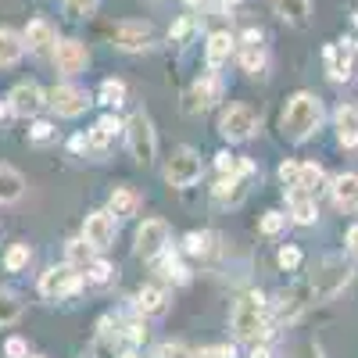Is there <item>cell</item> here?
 Wrapping results in <instances>:
<instances>
[{
  "label": "cell",
  "instance_id": "4",
  "mask_svg": "<svg viewBox=\"0 0 358 358\" xmlns=\"http://www.w3.org/2000/svg\"><path fill=\"white\" fill-rule=\"evenodd\" d=\"M83 283H86V276L79 273V268L62 262V265H50L47 273L40 276V294L47 297V301H65V297L83 290Z\"/></svg>",
  "mask_w": 358,
  "mask_h": 358
},
{
  "label": "cell",
  "instance_id": "39",
  "mask_svg": "<svg viewBox=\"0 0 358 358\" xmlns=\"http://www.w3.org/2000/svg\"><path fill=\"white\" fill-rule=\"evenodd\" d=\"M101 0H62V8L69 18H86V15H94L97 11Z\"/></svg>",
  "mask_w": 358,
  "mask_h": 358
},
{
  "label": "cell",
  "instance_id": "28",
  "mask_svg": "<svg viewBox=\"0 0 358 358\" xmlns=\"http://www.w3.org/2000/svg\"><path fill=\"white\" fill-rule=\"evenodd\" d=\"M133 308H136L140 315H162V312L169 308V294H165L162 287H143V290L136 294Z\"/></svg>",
  "mask_w": 358,
  "mask_h": 358
},
{
  "label": "cell",
  "instance_id": "14",
  "mask_svg": "<svg viewBox=\"0 0 358 358\" xmlns=\"http://www.w3.org/2000/svg\"><path fill=\"white\" fill-rule=\"evenodd\" d=\"M115 47L126 54H140L155 47V25L151 22H118L115 25Z\"/></svg>",
  "mask_w": 358,
  "mask_h": 358
},
{
  "label": "cell",
  "instance_id": "30",
  "mask_svg": "<svg viewBox=\"0 0 358 358\" xmlns=\"http://www.w3.org/2000/svg\"><path fill=\"white\" fill-rule=\"evenodd\" d=\"M297 187L308 190L312 197H319L326 190V172L319 162H301V176H297Z\"/></svg>",
  "mask_w": 358,
  "mask_h": 358
},
{
  "label": "cell",
  "instance_id": "24",
  "mask_svg": "<svg viewBox=\"0 0 358 358\" xmlns=\"http://www.w3.org/2000/svg\"><path fill=\"white\" fill-rule=\"evenodd\" d=\"M233 43H236V40H233L229 33H212V36H208V43H204L208 69H219V65H226V62H229V54L236 50Z\"/></svg>",
  "mask_w": 358,
  "mask_h": 358
},
{
  "label": "cell",
  "instance_id": "20",
  "mask_svg": "<svg viewBox=\"0 0 358 358\" xmlns=\"http://www.w3.org/2000/svg\"><path fill=\"white\" fill-rule=\"evenodd\" d=\"M22 40H25V50L40 54V50H50V47L57 43V33H54V25H50L47 18H33V22L25 25Z\"/></svg>",
  "mask_w": 358,
  "mask_h": 358
},
{
  "label": "cell",
  "instance_id": "38",
  "mask_svg": "<svg viewBox=\"0 0 358 358\" xmlns=\"http://www.w3.org/2000/svg\"><path fill=\"white\" fill-rule=\"evenodd\" d=\"M151 358H194V351L183 344V341H165V344H158L155 348V355Z\"/></svg>",
  "mask_w": 358,
  "mask_h": 358
},
{
  "label": "cell",
  "instance_id": "45",
  "mask_svg": "<svg viewBox=\"0 0 358 358\" xmlns=\"http://www.w3.org/2000/svg\"><path fill=\"white\" fill-rule=\"evenodd\" d=\"M297 176H301V162H283L280 165V179H283V187H297Z\"/></svg>",
  "mask_w": 358,
  "mask_h": 358
},
{
  "label": "cell",
  "instance_id": "49",
  "mask_svg": "<svg viewBox=\"0 0 358 358\" xmlns=\"http://www.w3.org/2000/svg\"><path fill=\"white\" fill-rule=\"evenodd\" d=\"M69 151H72V155H83V151H90V140H86L83 133H76V136L69 140Z\"/></svg>",
  "mask_w": 358,
  "mask_h": 358
},
{
  "label": "cell",
  "instance_id": "48",
  "mask_svg": "<svg viewBox=\"0 0 358 358\" xmlns=\"http://www.w3.org/2000/svg\"><path fill=\"white\" fill-rule=\"evenodd\" d=\"M129 344H143L147 341V326H140V322H133V326H126V334H122Z\"/></svg>",
  "mask_w": 358,
  "mask_h": 358
},
{
  "label": "cell",
  "instance_id": "43",
  "mask_svg": "<svg viewBox=\"0 0 358 358\" xmlns=\"http://www.w3.org/2000/svg\"><path fill=\"white\" fill-rule=\"evenodd\" d=\"M194 358H236V348H233V344H215V348H201V351H194Z\"/></svg>",
  "mask_w": 358,
  "mask_h": 358
},
{
  "label": "cell",
  "instance_id": "35",
  "mask_svg": "<svg viewBox=\"0 0 358 358\" xmlns=\"http://www.w3.org/2000/svg\"><path fill=\"white\" fill-rule=\"evenodd\" d=\"M83 276H86V283H97V287H104V283H111L115 280V265L111 262H104V258H94L86 268H83Z\"/></svg>",
  "mask_w": 358,
  "mask_h": 358
},
{
  "label": "cell",
  "instance_id": "26",
  "mask_svg": "<svg viewBox=\"0 0 358 358\" xmlns=\"http://www.w3.org/2000/svg\"><path fill=\"white\" fill-rule=\"evenodd\" d=\"M25 54V40L22 33H15V29H0V69H11L22 62Z\"/></svg>",
  "mask_w": 358,
  "mask_h": 358
},
{
  "label": "cell",
  "instance_id": "27",
  "mask_svg": "<svg viewBox=\"0 0 358 358\" xmlns=\"http://www.w3.org/2000/svg\"><path fill=\"white\" fill-rule=\"evenodd\" d=\"M25 194V176L11 165H0V204H15Z\"/></svg>",
  "mask_w": 358,
  "mask_h": 358
},
{
  "label": "cell",
  "instance_id": "40",
  "mask_svg": "<svg viewBox=\"0 0 358 358\" xmlns=\"http://www.w3.org/2000/svg\"><path fill=\"white\" fill-rule=\"evenodd\" d=\"M283 226H287V212H265L258 229H262L265 236H276V233H283Z\"/></svg>",
  "mask_w": 358,
  "mask_h": 358
},
{
  "label": "cell",
  "instance_id": "9",
  "mask_svg": "<svg viewBox=\"0 0 358 358\" xmlns=\"http://www.w3.org/2000/svg\"><path fill=\"white\" fill-rule=\"evenodd\" d=\"M308 305H315V294L308 280H297L287 290H280V297L273 301V322H294Z\"/></svg>",
  "mask_w": 358,
  "mask_h": 358
},
{
  "label": "cell",
  "instance_id": "23",
  "mask_svg": "<svg viewBox=\"0 0 358 358\" xmlns=\"http://www.w3.org/2000/svg\"><path fill=\"white\" fill-rule=\"evenodd\" d=\"M334 126H337V140L344 147H358V108L355 104H341L337 108Z\"/></svg>",
  "mask_w": 358,
  "mask_h": 358
},
{
  "label": "cell",
  "instance_id": "5",
  "mask_svg": "<svg viewBox=\"0 0 358 358\" xmlns=\"http://www.w3.org/2000/svg\"><path fill=\"white\" fill-rule=\"evenodd\" d=\"M308 283H312V294H315V305L319 301H330V297H337L351 283V268L344 262H337V258H326L315 273L308 276Z\"/></svg>",
  "mask_w": 358,
  "mask_h": 358
},
{
  "label": "cell",
  "instance_id": "31",
  "mask_svg": "<svg viewBox=\"0 0 358 358\" xmlns=\"http://www.w3.org/2000/svg\"><path fill=\"white\" fill-rule=\"evenodd\" d=\"M183 251L190 255V258H204V255H212L215 251V233H187L183 236Z\"/></svg>",
  "mask_w": 358,
  "mask_h": 358
},
{
  "label": "cell",
  "instance_id": "46",
  "mask_svg": "<svg viewBox=\"0 0 358 358\" xmlns=\"http://www.w3.org/2000/svg\"><path fill=\"white\" fill-rule=\"evenodd\" d=\"M236 162H241V155H229V151H219L215 155V169L222 176H236Z\"/></svg>",
  "mask_w": 358,
  "mask_h": 358
},
{
  "label": "cell",
  "instance_id": "21",
  "mask_svg": "<svg viewBox=\"0 0 358 358\" xmlns=\"http://www.w3.org/2000/svg\"><path fill=\"white\" fill-rule=\"evenodd\" d=\"M273 11L290 25V29H305L312 15V0H273Z\"/></svg>",
  "mask_w": 358,
  "mask_h": 358
},
{
  "label": "cell",
  "instance_id": "32",
  "mask_svg": "<svg viewBox=\"0 0 358 358\" xmlns=\"http://www.w3.org/2000/svg\"><path fill=\"white\" fill-rule=\"evenodd\" d=\"M29 262H33V248H29L25 241H18V244H11L4 251V268L8 273H22V268H29Z\"/></svg>",
  "mask_w": 358,
  "mask_h": 358
},
{
  "label": "cell",
  "instance_id": "50",
  "mask_svg": "<svg viewBox=\"0 0 358 358\" xmlns=\"http://www.w3.org/2000/svg\"><path fill=\"white\" fill-rule=\"evenodd\" d=\"M348 251H351V258H358V226L348 229Z\"/></svg>",
  "mask_w": 358,
  "mask_h": 358
},
{
  "label": "cell",
  "instance_id": "18",
  "mask_svg": "<svg viewBox=\"0 0 358 358\" xmlns=\"http://www.w3.org/2000/svg\"><path fill=\"white\" fill-rule=\"evenodd\" d=\"M287 208H290V219H294L297 226H312V222L319 219L315 197H312L308 190H301V187H287Z\"/></svg>",
  "mask_w": 358,
  "mask_h": 358
},
{
  "label": "cell",
  "instance_id": "29",
  "mask_svg": "<svg viewBox=\"0 0 358 358\" xmlns=\"http://www.w3.org/2000/svg\"><path fill=\"white\" fill-rule=\"evenodd\" d=\"M215 201L219 204H241L248 197V187H244V176H222L215 183Z\"/></svg>",
  "mask_w": 358,
  "mask_h": 358
},
{
  "label": "cell",
  "instance_id": "15",
  "mask_svg": "<svg viewBox=\"0 0 358 358\" xmlns=\"http://www.w3.org/2000/svg\"><path fill=\"white\" fill-rule=\"evenodd\" d=\"M90 65V50L83 40H57L54 43V69L62 76H79Z\"/></svg>",
  "mask_w": 358,
  "mask_h": 358
},
{
  "label": "cell",
  "instance_id": "16",
  "mask_svg": "<svg viewBox=\"0 0 358 358\" xmlns=\"http://www.w3.org/2000/svg\"><path fill=\"white\" fill-rule=\"evenodd\" d=\"M43 104H47V94H43V90H40L36 83H18V86L11 90V97H8L11 115H22V118L36 115Z\"/></svg>",
  "mask_w": 358,
  "mask_h": 358
},
{
  "label": "cell",
  "instance_id": "52",
  "mask_svg": "<svg viewBox=\"0 0 358 358\" xmlns=\"http://www.w3.org/2000/svg\"><path fill=\"white\" fill-rule=\"evenodd\" d=\"M248 358H273V351H268V348H265V344H255V348H251V355H248Z\"/></svg>",
  "mask_w": 358,
  "mask_h": 358
},
{
  "label": "cell",
  "instance_id": "34",
  "mask_svg": "<svg viewBox=\"0 0 358 358\" xmlns=\"http://www.w3.org/2000/svg\"><path fill=\"white\" fill-rule=\"evenodd\" d=\"M65 262H69L72 268H86L90 262H94V248H90L83 236H76V241L65 244Z\"/></svg>",
  "mask_w": 358,
  "mask_h": 358
},
{
  "label": "cell",
  "instance_id": "33",
  "mask_svg": "<svg viewBox=\"0 0 358 358\" xmlns=\"http://www.w3.org/2000/svg\"><path fill=\"white\" fill-rule=\"evenodd\" d=\"M22 319V301L15 290H0V330L4 326H15Z\"/></svg>",
  "mask_w": 358,
  "mask_h": 358
},
{
  "label": "cell",
  "instance_id": "51",
  "mask_svg": "<svg viewBox=\"0 0 358 358\" xmlns=\"http://www.w3.org/2000/svg\"><path fill=\"white\" fill-rule=\"evenodd\" d=\"M297 358H322V351H319L315 344H305L301 351H297Z\"/></svg>",
  "mask_w": 358,
  "mask_h": 358
},
{
  "label": "cell",
  "instance_id": "19",
  "mask_svg": "<svg viewBox=\"0 0 358 358\" xmlns=\"http://www.w3.org/2000/svg\"><path fill=\"white\" fill-rule=\"evenodd\" d=\"M330 194L344 215H355L358 212V172H341L330 183Z\"/></svg>",
  "mask_w": 358,
  "mask_h": 358
},
{
  "label": "cell",
  "instance_id": "12",
  "mask_svg": "<svg viewBox=\"0 0 358 358\" xmlns=\"http://www.w3.org/2000/svg\"><path fill=\"white\" fill-rule=\"evenodd\" d=\"M169 251V222L165 219H147L136 229V255L147 262H158Z\"/></svg>",
  "mask_w": 358,
  "mask_h": 358
},
{
  "label": "cell",
  "instance_id": "55",
  "mask_svg": "<svg viewBox=\"0 0 358 358\" xmlns=\"http://www.w3.org/2000/svg\"><path fill=\"white\" fill-rule=\"evenodd\" d=\"M122 358H140V355H136V351H126V355H122Z\"/></svg>",
  "mask_w": 358,
  "mask_h": 358
},
{
  "label": "cell",
  "instance_id": "54",
  "mask_svg": "<svg viewBox=\"0 0 358 358\" xmlns=\"http://www.w3.org/2000/svg\"><path fill=\"white\" fill-rule=\"evenodd\" d=\"M8 111H11V108H8V104H0V118H4V115H8Z\"/></svg>",
  "mask_w": 358,
  "mask_h": 358
},
{
  "label": "cell",
  "instance_id": "2",
  "mask_svg": "<svg viewBox=\"0 0 358 358\" xmlns=\"http://www.w3.org/2000/svg\"><path fill=\"white\" fill-rule=\"evenodd\" d=\"M322 122V104L315 94H308V90H301V94H294L287 101V111H283V136L290 143H301L308 140Z\"/></svg>",
  "mask_w": 358,
  "mask_h": 358
},
{
  "label": "cell",
  "instance_id": "1",
  "mask_svg": "<svg viewBox=\"0 0 358 358\" xmlns=\"http://www.w3.org/2000/svg\"><path fill=\"white\" fill-rule=\"evenodd\" d=\"M229 330L236 334V341L244 344H262L268 334H273V319H268V301L265 294H244L241 301L229 312Z\"/></svg>",
  "mask_w": 358,
  "mask_h": 358
},
{
  "label": "cell",
  "instance_id": "59",
  "mask_svg": "<svg viewBox=\"0 0 358 358\" xmlns=\"http://www.w3.org/2000/svg\"><path fill=\"white\" fill-rule=\"evenodd\" d=\"M0 236H4V226H0Z\"/></svg>",
  "mask_w": 358,
  "mask_h": 358
},
{
  "label": "cell",
  "instance_id": "44",
  "mask_svg": "<svg viewBox=\"0 0 358 358\" xmlns=\"http://www.w3.org/2000/svg\"><path fill=\"white\" fill-rule=\"evenodd\" d=\"M4 358H29L25 337H8V341H4Z\"/></svg>",
  "mask_w": 358,
  "mask_h": 358
},
{
  "label": "cell",
  "instance_id": "47",
  "mask_svg": "<svg viewBox=\"0 0 358 358\" xmlns=\"http://www.w3.org/2000/svg\"><path fill=\"white\" fill-rule=\"evenodd\" d=\"M29 140H33V143H50V140H54V126H50V122H33V129H29Z\"/></svg>",
  "mask_w": 358,
  "mask_h": 358
},
{
  "label": "cell",
  "instance_id": "57",
  "mask_svg": "<svg viewBox=\"0 0 358 358\" xmlns=\"http://www.w3.org/2000/svg\"><path fill=\"white\" fill-rule=\"evenodd\" d=\"M29 358H47V355H29Z\"/></svg>",
  "mask_w": 358,
  "mask_h": 358
},
{
  "label": "cell",
  "instance_id": "22",
  "mask_svg": "<svg viewBox=\"0 0 358 358\" xmlns=\"http://www.w3.org/2000/svg\"><path fill=\"white\" fill-rule=\"evenodd\" d=\"M108 212L115 219H133L140 212V194L133 187H115L111 197H108Z\"/></svg>",
  "mask_w": 358,
  "mask_h": 358
},
{
  "label": "cell",
  "instance_id": "6",
  "mask_svg": "<svg viewBox=\"0 0 358 358\" xmlns=\"http://www.w3.org/2000/svg\"><path fill=\"white\" fill-rule=\"evenodd\" d=\"M204 165H201V155L194 151V147H176V151L169 155L165 162V179H169V187H194L197 179H201Z\"/></svg>",
  "mask_w": 358,
  "mask_h": 358
},
{
  "label": "cell",
  "instance_id": "42",
  "mask_svg": "<svg viewBox=\"0 0 358 358\" xmlns=\"http://www.w3.org/2000/svg\"><path fill=\"white\" fill-rule=\"evenodd\" d=\"M190 33H194V18H190V15H183V18H179V22L169 29V40H172V43H183Z\"/></svg>",
  "mask_w": 358,
  "mask_h": 358
},
{
  "label": "cell",
  "instance_id": "13",
  "mask_svg": "<svg viewBox=\"0 0 358 358\" xmlns=\"http://www.w3.org/2000/svg\"><path fill=\"white\" fill-rule=\"evenodd\" d=\"M115 233H118V219L108 212H90L86 222H83V241L94 248V251H108L115 244Z\"/></svg>",
  "mask_w": 358,
  "mask_h": 358
},
{
  "label": "cell",
  "instance_id": "17",
  "mask_svg": "<svg viewBox=\"0 0 358 358\" xmlns=\"http://www.w3.org/2000/svg\"><path fill=\"white\" fill-rule=\"evenodd\" d=\"M241 69L248 72V76H258L262 69H265V43H262V33L258 29H248V33L241 36Z\"/></svg>",
  "mask_w": 358,
  "mask_h": 358
},
{
  "label": "cell",
  "instance_id": "25",
  "mask_svg": "<svg viewBox=\"0 0 358 358\" xmlns=\"http://www.w3.org/2000/svg\"><path fill=\"white\" fill-rule=\"evenodd\" d=\"M118 133H122V122H118V118H111V115H104L101 122L86 133V140H90V151H108L111 140H115Z\"/></svg>",
  "mask_w": 358,
  "mask_h": 358
},
{
  "label": "cell",
  "instance_id": "37",
  "mask_svg": "<svg viewBox=\"0 0 358 358\" xmlns=\"http://www.w3.org/2000/svg\"><path fill=\"white\" fill-rule=\"evenodd\" d=\"M276 262H280V268H287V273H297V268H301V262H305V255H301V248L283 244L280 255H276Z\"/></svg>",
  "mask_w": 358,
  "mask_h": 358
},
{
  "label": "cell",
  "instance_id": "3",
  "mask_svg": "<svg viewBox=\"0 0 358 358\" xmlns=\"http://www.w3.org/2000/svg\"><path fill=\"white\" fill-rule=\"evenodd\" d=\"M122 133H126V143H129L133 162L143 165V169L155 165V158H158V136H155V122L147 118V111L129 115V122L122 126Z\"/></svg>",
  "mask_w": 358,
  "mask_h": 358
},
{
  "label": "cell",
  "instance_id": "36",
  "mask_svg": "<svg viewBox=\"0 0 358 358\" xmlns=\"http://www.w3.org/2000/svg\"><path fill=\"white\" fill-rule=\"evenodd\" d=\"M97 101H101V104H108V108H118V104L126 101V83H122V79H104V83H101Z\"/></svg>",
  "mask_w": 358,
  "mask_h": 358
},
{
  "label": "cell",
  "instance_id": "8",
  "mask_svg": "<svg viewBox=\"0 0 358 358\" xmlns=\"http://www.w3.org/2000/svg\"><path fill=\"white\" fill-rule=\"evenodd\" d=\"M219 133L229 140V143H244L258 133V111L251 104H229L219 118Z\"/></svg>",
  "mask_w": 358,
  "mask_h": 358
},
{
  "label": "cell",
  "instance_id": "7",
  "mask_svg": "<svg viewBox=\"0 0 358 358\" xmlns=\"http://www.w3.org/2000/svg\"><path fill=\"white\" fill-rule=\"evenodd\" d=\"M322 62H326V76H330L334 83H351L355 72H358V43H351V40L326 43Z\"/></svg>",
  "mask_w": 358,
  "mask_h": 358
},
{
  "label": "cell",
  "instance_id": "11",
  "mask_svg": "<svg viewBox=\"0 0 358 358\" xmlns=\"http://www.w3.org/2000/svg\"><path fill=\"white\" fill-rule=\"evenodd\" d=\"M47 104L62 118H79L90 104H94V97H90L83 86H76V83H62V86H54L47 94Z\"/></svg>",
  "mask_w": 358,
  "mask_h": 358
},
{
  "label": "cell",
  "instance_id": "41",
  "mask_svg": "<svg viewBox=\"0 0 358 358\" xmlns=\"http://www.w3.org/2000/svg\"><path fill=\"white\" fill-rule=\"evenodd\" d=\"M162 276H169V280H176V283H187V280H190L187 265L176 262V258H165V262H162Z\"/></svg>",
  "mask_w": 358,
  "mask_h": 358
},
{
  "label": "cell",
  "instance_id": "53",
  "mask_svg": "<svg viewBox=\"0 0 358 358\" xmlns=\"http://www.w3.org/2000/svg\"><path fill=\"white\" fill-rule=\"evenodd\" d=\"M236 4H241V0H222V11L229 15V11H236Z\"/></svg>",
  "mask_w": 358,
  "mask_h": 358
},
{
  "label": "cell",
  "instance_id": "58",
  "mask_svg": "<svg viewBox=\"0 0 358 358\" xmlns=\"http://www.w3.org/2000/svg\"><path fill=\"white\" fill-rule=\"evenodd\" d=\"M355 25H358V11H355Z\"/></svg>",
  "mask_w": 358,
  "mask_h": 358
},
{
  "label": "cell",
  "instance_id": "56",
  "mask_svg": "<svg viewBox=\"0 0 358 358\" xmlns=\"http://www.w3.org/2000/svg\"><path fill=\"white\" fill-rule=\"evenodd\" d=\"M187 4H194V8H197V4H204V0H187Z\"/></svg>",
  "mask_w": 358,
  "mask_h": 358
},
{
  "label": "cell",
  "instance_id": "10",
  "mask_svg": "<svg viewBox=\"0 0 358 358\" xmlns=\"http://www.w3.org/2000/svg\"><path fill=\"white\" fill-rule=\"evenodd\" d=\"M219 97H222V79H219L215 72H208V76L194 79V86L187 90L183 111H187V115H204L208 108H215Z\"/></svg>",
  "mask_w": 358,
  "mask_h": 358
}]
</instances>
